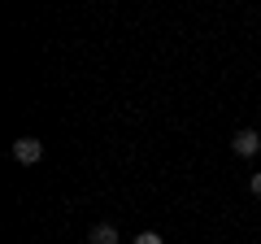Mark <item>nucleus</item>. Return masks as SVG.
<instances>
[{"label": "nucleus", "instance_id": "nucleus-2", "mask_svg": "<svg viewBox=\"0 0 261 244\" xmlns=\"http://www.w3.org/2000/svg\"><path fill=\"white\" fill-rule=\"evenodd\" d=\"M231 149H235V157H252V153L261 149V135H257V131H248V127H244V131H235Z\"/></svg>", "mask_w": 261, "mask_h": 244}, {"label": "nucleus", "instance_id": "nucleus-1", "mask_svg": "<svg viewBox=\"0 0 261 244\" xmlns=\"http://www.w3.org/2000/svg\"><path fill=\"white\" fill-rule=\"evenodd\" d=\"M13 157H18L22 166H35V161L44 157V144H39L35 135H22V140H13Z\"/></svg>", "mask_w": 261, "mask_h": 244}, {"label": "nucleus", "instance_id": "nucleus-5", "mask_svg": "<svg viewBox=\"0 0 261 244\" xmlns=\"http://www.w3.org/2000/svg\"><path fill=\"white\" fill-rule=\"evenodd\" d=\"M248 188H252V197H261V170H257V175L248 179Z\"/></svg>", "mask_w": 261, "mask_h": 244}, {"label": "nucleus", "instance_id": "nucleus-4", "mask_svg": "<svg viewBox=\"0 0 261 244\" xmlns=\"http://www.w3.org/2000/svg\"><path fill=\"white\" fill-rule=\"evenodd\" d=\"M135 244H161V235L157 231H140V235H135Z\"/></svg>", "mask_w": 261, "mask_h": 244}, {"label": "nucleus", "instance_id": "nucleus-3", "mask_svg": "<svg viewBox=\"0 0 261 244\" xmlns=\"http://www.w3.org/2000/svg\"><path fill=\"white\" fill-rule=\"evenodd\" d=\"M87 244H118V227H109V223L92 227V235H87Z\"/></svg>", "mask_w": 261, "mask_h": 244}]
</instances>
